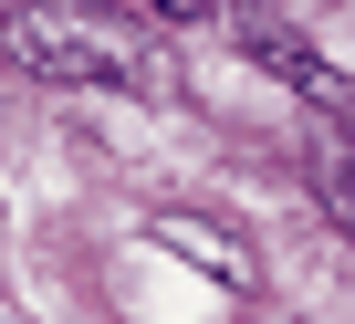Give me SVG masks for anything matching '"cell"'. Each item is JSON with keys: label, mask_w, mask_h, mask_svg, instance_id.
<instances>
[{"label": "cell", "mask_w": 355, "mask_h": 324, "mask_svg": "<svg viewBox=\"0 0 355 324\" xmlns=\"http://www.w3.org/2000/svg\"><path fill=\"white\" fill-rule=\"evenodd\" d=\"M0 63H21L42 84H84V94H146V84H167L157 42L125 11H105V0H11V11H0Z\"/></svg>", "instance_id": "obj_1"}, {"label": "cell", "mask_w": 355, "mask_h": 324, "mask_svg": "<svg viewBox=\"0 0 355 324\" xmlns=\"http://www.w3.org/2000/svg\"><path fill=\"white\" fill-rule=\"evenodd\" d=\"M230 32H241V53H251L261 74H282V84H293V94H313L324 115H355V84H345V74H334L303 32H282L272 11H230Z\"/></svg>", "instance_id": "obj_2"}, {"label": "cell", "mask_w": 355, "mask_h": 324, "mask_svg": "<svg viewBox=\"0 0 355 324\" xmlns=\"http://www.w3.org/2000/svg\"><path fill=\"white\" fill-rule=\"evenodd\" d=\"M313 199H324L334 230H355V136H334V146L313 157Z\"/></svg>", "instance_id": "obj_3"}, {"label": "cell", "mask_w": 355, "mask_h": 324, "mask_svg": "<svg viewBox=\"0 0 355 324\" xmlns=\"http://www.w3.org/2000/svg\"><path fill=\"white\" fill-rule=\"evenodd\" d=\"M157 241H178L189 262H209L220 282H251V262H241V241H230V230H199V220H157Z\"/></svg>", "instance_id": "obj_4"}, {"label": "cell", "mask_w": 355, "mask_h": 324, "mask_svg": "<svg viewBox=\"0 0 355 324\" xmlns=\"http://www.w3.org/2000/svg\"><path fill=\"white\" fill-rule=\"evenodd\" d=\"M136 11H146V22H209L220 0H136Z\"/></svg>", "instance_id": "obj_5"}]
</instances>
